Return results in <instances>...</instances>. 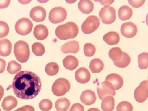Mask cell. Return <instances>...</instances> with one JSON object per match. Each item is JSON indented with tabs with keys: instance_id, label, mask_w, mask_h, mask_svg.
<instances>
[{
	"instance_id": "obj_1",
	"label": "cell",
	"mask_w": 148,
	"mask_h": 111,
	"mask_svg": "<svg viewBox=\"0 0 148 111\" xmlns=\"http://www.w3.org/2000/svg\"><path fill=\"white\" fill-rule=\"evenodd\" d=\"M42 82L39 77L32 72L24 71L18 73L12 84V88L15 95L23 100H30L40 93Z\"/></svg>"
},
{
	"instance_id": "obj_2",
	"label": "cell",
	"mask_w": 148,
	"mask_h": 111,
	"mask_svg": "<svg viewBox=\"0 0 148 111\" xmlns=\"http://www.w3.org/2000/svg\"><path fill=\"white\" fill-rule=\"evenodd\" d=\"M79 29L75 23L69 22L58 26L56 30V34L60 40H66L73 39L77 36Z\"/></svg>"
},
{
	"instance_id": "obj_3",
	"label": "cell",
	"mask_w": 148,
	"mask_h": 111,
	"mask_svg": "<svg viewBox=\"0 0 148 111\" xmlns=\"http://www.w3.org/2000/svg\"><path fill=\"white\" fill-rule=\"evenodd\" d=\"M14 53L17 60L22 63L27 62L30 56V51L27 43L23 41H19L14 45Z\"/></svg>"
},
{
	"instance_id": "obj_4",
	"label": "cell",
	"mask_w": 148,
	"mask_h": 111,
	"mask_svg": "<svg viewBox=\"0 0 148 111\" xmlns=\"http://www.w3.org/2000/svg\"><path fill=\"white\" fill-rule=\"evenodd\" d=\"M71 85L66 79L60 78L56 80L53 84L52 87L53 93L57 96L64 95L70 90Z\"/></svg>"
},
{
	"instance_id": "obj_5",
	"label": "cell",
	"mask_w": 148,
	"mask_h": 111,
	"mask_svg": "<svg viewBox=\"0 0 148 111\" xmlns=\"http://www.w3.org/2000/svg\"><path fill=\"white\" fill-rule=\"evenodd\" d=\"M100 25V20L96 16L92 15L84 22L81 26L82 30L84 34H91L96 31Z\"/></svg>"
},
{
	"instance_id": "obj_6",
	"label": "cell",
	"mask_w": 148,
	"mask_h": 111,
	"mask_svg": "<svg viewBox=\"0 0 148 111\" xmlns=\"http://www.w3.org/2000/svg\"><path fill=\"white\" fill-rule=\"evenodd\" d=\"M99 16L102 22L106 24L113 23L116 19V11L112 7L105 6L101 8Z\"/></svg>"
},
{
	"instance_id": "obj_7",
	"label": "cell",
	"mask_w": 148,
	"mask_h": 111,
	"mask_svg": "<svg viewBox=\"0 0 148 111\" xmlns=\"http://www.w3.org/2000/svg\"><path fill=\"white\" fill-rule=\"evenodd\" d=\"M67 12L66 9L62 7H56L53 8L49 13L48 18L52 23L57 24L66 19Z\"/></svg>"
},
{
	"instance_id": "obj_8",
	"label": "cell",
	"mask_w": 148,
	"mask_h": 111,
	"mask_svg": "<svg viewBox=\"0 0 148 111\" xmlns=\"http://www.w3.org/2000/svg\"><path fill=\"white\" fill-rule=\"evenodd\" d=\"M33 24L29 19L24 18L18 20L16 23L15 29L16 32L21 35H28L32 31Z\"/></svg>"
},
{
	"instance_id": "obj_9",
	"label": "cell",
	"mask_w": 148,
	"mask_h": 111,
	"mask_svg": "<svg viewBox=\"0 0 148 111\" xmlns=\"http://www.w3.org/2000/svg\"><path fill=\"white\" fill-rule=\"evenodd\" d=\"M134 96L136 101L140 103L144 102L148 97V81L142 82L134 92Z\"/></svg>"
},
{
	"instance_id": "obj_10",
	"label": "cell",
	"mask_w": 148,
	"mask_h": 111,
	"mask_svg": "<svg viewBox=\"0 0 148 111\" xmlns=\"http://www.w3.org/2000/svg\"><path fill=\"white\" fill-rule=\"evenodd\" d=\"M105 81L114 91L121 88L124 84L122 78L117 73L110 74L106 77Z\"/></svg>"
},
{
	"instance_id": "obj_11",
	"label": "cell",
	"mask_w": 148,
	"mask_h": 111,
	"mask_svg": "<svg viewBox=\"0 0 148 111\" xmlns=\"http://www.w3.org/2000/svg\"><path fill=\"white\" fill-rule=\"evenodd\" d=\"M121 32V34L126 38H132L137 34L138 28L136 25L132 22H125L122 24Z\"/></svg>"
},
{
	"instance_id": "obj_12",
	"label": "cell",
	"mask_w": 148,
	"mask_h": 111,
	"mask_svg": "<svg viewBox=\"0 0 148 111\" xmlns=\"http://www.w3.org/2000/svg\"><path fill=\"white\" fill-rule=\"evenodd\" d=\"M46 16V12L45 9L40 6H37L33 8L31 10L30 16L34 21L41 22L45 19Z\"/></svg>"
},
{
	"instance_id": "obj_13",
	"label": "cell",
	"mask_w": 148,
	"mask_h": 111,
	"mask_svg": "<svg viewBox=\"0 0 148 111\" xmlns=\"http://www.w3.org/2000/svg\"><path fill=\"white\" fill-rule=\"evenodd\" d=\"M75 77L76 80L79 83L85 84L90 81L91 78V75L88 69L85 68L81 67L76 71Z\"/></svg>"
},
{
	"instance_id": "obj_14",
	"label": "cell",
	"mask_w": 148,
	"mask_h": 111,
	"mask_svg": "<svg viewBox=\"0 0 148 111\" xmlns=\"http://www.w3.org/2000/svg\"><path fill=\"white\" fill-rule=\"evenodd\" d=\"M97 92L99 98L101 100L107 96H114L116 93V92L111 89L105 82L98 85Z\"/></svg>"
},
{
	"instance_id": "obj_15",
	"label": "cell",
	"mask_w": 148,
	"mask_h": 111,
	"mask_svg": "<svg viewBox=\"0 0 148 111\" xmlns=\"http://www.w3.org/2000/svg\"><path fill=\"white\" fill-rule=\"evenodd\" d=\"M96 99L95 92L90 90L84 91L80 96L81 102L84 105L87 106L91 105L95 103Z\"/></svg>"
},
{
	"instance_id": "obj_16",
	"label": "cell",
	"mask_w": 148,
	"mask_h": 111,
	"mask_svg": "<svg viewBox=\"0 0 148 111\" xmlns=\"http://www.w3.org/2000/svg\"><path fill=\"white\" fill-rule=\"evenodd\" d=\"M79 49L80 45L78 42L76 41H72L63 45L62 46L61 50L64 54H76L79 52Z\"/></svg>"
},
{
	"instance_id": "obj_17",
	"label": "cell",
	"mask_w": 148,
	"mask_h": 111,
	"mask_svg": "<svg viewBox=\"0 0 148 111\" xmlns=\"http://www.w3.org/2000/svg\"><path fill=\"white\" fill-rule=\"evenodd\" d=\"M33 34L38 40H43L45 39L48 35V31L47 27L43 25H38L34 28Z\"/></svg>"
},
{
	"instance_id": "obj_18",
	"label": "cell",
	"mask_w": 148,
	"mask_h": 111,
	"mask_svg": "<svg viewBox=\"0 0 148 111\" xmlns=\"http://www.w3.org/2000/svg\"><path fill=\"white\" fill-rule=\"evenodd\" d=\"M103 40L110 45L118 44L120 40V37L119 34L115 32H110L103 36Z\"/></svg>"
},
{
	"instance_id": "obj_19",
	"label": "cell",
	"mask_w": 148,
	"mask_h": 111,
	"mask_svg": "<svg viewBox=\"0 0 148 111\" xmlns=\"http://www.w3.org/2000/svg\"><path fill=\"white\" fill-rule=\"evenodd\" d=\"M63 64L66 69L73 70L76 69L79 65V61L75 56L68 55L63 60Z\"/></svg>"
},
{
	"instance_id": "obj_20",
	"label": "cell",
	"mask_w": 148,
	"mask_h": 111,
	"mask_svg": "<svg viewBox=\"0 0 148 111\" xmlns=\"http://www.w3.org/2000/svg\"><path fill=\"white\" fill-rule=\"evenodd\" d=\"M12 45L10 42L7 39L0 40V55L7 57L11 53Z\"/></svg>"
},
{
	"instance_id": "obj_21",
	"label": "cell",
	"mask_w": 148,
	"mask_h": 111,
	"mask_svg": "<svg viewBox=\"0 0 148 111\" xmlns=\"http://www.w3.org/2000/svg\"><path fill=\"white\" fill-rule=\"evenodd\" d=\"M18 101L14 97L9 96L4 98L2 104L3 109L6 111H10L17 105Z\"/></svg>"
},
{
	"instance_id": "obj_22",
	"label": "cell",
	"mask_w": 148,
	"mask_h": 111,
	"mask_svg": "<svg viewBox=\"0 0 148 111\" xmlns=\"http://www.w3.org/2000/svg\"><path fill=\"white\" fill-rule=\"evenodd\" d=\"M133 13L132 9L129 6L127 5L123 6L119 10L118 17L122 21L127 20L131 18Z\"/></svg>"
},
{
	"instance_id": "obj_23",
	"label": "cell",
	"mask_w": 148,
	"mask_h": 111,
	"mask_svg": "<svg viewBox=\"0 0 148 111\" xmlns=\"http://www.w3.org/2000/svg\"><path fill=\"white\" fill-rule=\"evenodd\" d=\"M79 10L84 14H88L92 12L94 5L91 1H81L78 4Z\"/></svg>"
},
{
	"instance_id": "obj_24",
	"label": "cell",
	"mask_w": 148,
	"mask_h": 111,
	"mask_svg": "<svg viewBox=\"0 0 148 111\" xmlns=\"http://www.w3.org/2000/svg\"><path fill=\"white\" fill-rule=\"evenodd\" d=\"M101 108L103 111H113L114 108V98L111 96H107L103 99Z\"/></svg>"
},
{
	"instance_id": "obj_25",
	"label": "cell",
	"mask_w": 148,
	"mask_h": 111,
	"mask_svg": "<svg viewBox=\"0 0 148 111\" xmlns=\"http://www.w3.org/2000/svg\"><path fill=\"white\" fill-rule=\"evenodd\" d=\"M104 64L100 59L95 58L90 62L89 67L93 73H99L104 68Z\"/></svg>"
},
{
	"instance_id": "obj_26",
	"label": "cell",
	"mask_w": 148,
	"mask_h": 111,
	"mask_svg": "<svg viewBox=\"0 0 148 111\" xmlns=\"http://www.w3.org/2000/svg\"><path fill=\"white\" fill-rule=\"evenodd\" d=\"M70 106L69 101L65 97L59 99L55 103V107L57 111H67Z\"/></svg>"
},
{
	"instance_id": "obj_27",
	"label": "cell",
	"mask_w": 148,
	"mask_h": 111,
	"mask_svg": "<svg viewBox=\"0 0 148 111\" xmlns=\"http://www.w3.org/2000/svg\"><path fill=\"white\" fill-rule=\"evenodd\" d=\"M131 58L127 53L123 52L121 59L117 62L114 61V65L119 68H125L127 67L130 63Z\"/></svg>"
},
{
	"instance_id": "obj_28",
	"label": "cell",
	"mask_w": 148,
	"mask_h": 111,
	"mask_svg": "<svg viewBox=\"0 0 148 111\" xmlns=\"http://www.w3.org/2000/svg\"><path fill=\"white\" fill-rule=\"evenodd\" d=\"M123 52L119 47L113 48L110 50L109 56L114 61L117 62L120 60L123 56Z\"/></svg>"
},
{
	"instance_id": "obj_29",
	"label": "cell",
	"mask_w": 148,
	"mask_h": 111,
	"mask_svg": "<svg viewBox=\"0 0 148 111\" xmlns=\"http://www.w3.org/2000/svg\"><path fill=\"white\" fill-rule=\"evenodd\" d=\"M47 75L52 76L57 75L59 71V66L56 63L52 62L48 64L45 69Z\"/></svg>"
},
{
	"instance_id": "obj_30",
	"label": "cell",
	"mask_w": 148,
	"mask_h": 111,
	"mask_svg": "<svg viewBox=\"0 0 148 111\" xmlns=\"http://www.w3.org/2000/svg\"><path fill=\"white\" fill-rule=\"evenodd\" d=\"M21 65L15 60H12L8 63L7 71L10 74L14 75L21 71Z\"/></svg>"
},
{
	"instance_id": "obj_31",
	"label": "cell",
	"mask_w": 148,
	"mask_h": 111,
	"mask_svg": "<svg viewBox=\"0 0 148 111\" xmlns=\"http://www.w3.org/2000/svg\"><path fill=\"white\" fill-rule=\"evenodd\" d=\"M33 53L37 56H42L45 52L44 45L42 43L36 42L34 43L32 46Z\"/></svg>"
},
{
	"instance_id": "obj_32",
	"label": "cell",
	"mask_w": 148,
	"mask_h": 111,
	"mask_svg": "<svg viewBox=\"0 0 148 111\" xmlns=\"http://www.w3.org/2000/svg\"><path fill=\"white\" fill-rule=\"evenodd\" d=\"M148 53L144 52L138 56V66L140 69H146L148 68Z\"/></svg>"
},
{
	"instance_id": "obj_33",
	"label": "cell",
	"mask_w": 148,
	"mask_h": 111,
	"mask_svg": "<svg viewBox=\"0 0 148 111\" xmlns=\"http://www.w3.org/2000/svg\"><path fill=\"white\" fill-rule=\"evenodd\" d=\"M84 51L85 56L88 57L93 56L96 51L95 46L92 44H85L84 47Z\"/></svg>"
},
{
	"instance_id": "obj_34",
	"label": "cell",
	"mask_w": 148,
	"mask_h": 111,
	"mask_svg": "<svg viewBox=\"0 0 148 111\" xmlns=\"http://www.w3.org/2000/svg\"><path fill=\"white\" fill-rule=\"evenodd\" d=\"M132 105L129 102L124 101L120 103L117 106V111H133Z\"/></svg>"
},
{
	"instance_id": "obj_35",
	"label": "cell",
	"mask_w": 148,
	"mask_h": 111,
	"mask_svg": "<svg viewBox=\"0 0 148 111\" xmlns=\"http://www.w3.org/2000/svg\"><path fill=\"white\" fill-rule=\"evenodd\" d=\"M53 103L50 100L45 99L41 101L39 104L40 109L42 111H49L53 107Z\"/></svg>"
},
{
	"instance_id": "obj_36",
	"label": "cell",
	"mask_w": 148,
	"mask_h": 111,
	"mask_svg": "<svg viewBox=\"0 0 148 111\" xmlns=\"http://www.w3.org/2000/svg\"><path fill=\"white\" fill-rule=\"evenodd\" d=\"M9 27L5 22L0 21V38H3L8 34Z\"/></svg>"
},
{
	"instance_id": "obj_37",
	"label": "cell",
	"mask_w": 148,
	"mask_h": 111,
	"mask_svg": "<svg viewBox=\"0 0 148 111\" xmlns=\"http://www.w3.org/2000/svg\"><path fill=\"white\" fill-rule=\"evenodd\" d=\"M145 1H129L130 5L135 8L141 7L145 3Z\"/></svg>"
},
{
	"instance_id": "obj_38",
	"label": "cell",
	"mask_w": 148,
	"mask_h": 111,
	"mask_svg": "<svg viewBox=\"0 0 148 111\" xmlns=\"http://www.w3.org/2000/svg\"><path fill=\"white\" fill-rule=\"evenodd\" d=\"M84 107L78 103L73 105L69 111H84Z\"/></svg>"
},
{
	"instance_id": "obj_39",
	"label": "cell",
	"mask_w": 148,
	"mask_h": 111,
	"mask_svg": "<svg viewBox=\"0 0 148 111\" xmlns=\"http://www.w3.org/2000/svg\"><path fill=\"white\" fill-rule=\"evenodd\" d=\"M14 111H35L34 108L30 105H25L18 108Z\"/></svg>"
},
{
	"instance_id": "obj_40",
	"label": "cell",
	"mask_w": 148,
	"mask_h": 111,
	"mask_svg": "<svg viewBox=\"0 0 148 111\" xmlns=\"http://www.w3.org/2000/svg\"><path fill=\"white\" fill-rule=\"evenodd\" d=\"M6 65L5 61L3 59L0 58V74L5 70Z\"/></svg>"
},
{
	"instance_id": "obj_41",
	"label": "cell",
	"mask_w": 148,
	"mask_h": 111,
	"mask_svg": "<svg viewBox=\"0 0 148 111\" xmlns=\"http://www.w3.org/2000/svg\"><path fill=\"white\" fill-rule=\"evenodd\" d=\"M10 3V1H0V8L4 9L8 7Z\"/></svg>"
},
{
	"instance_id": "obj_42",
	"label": "cell",
	"mask_w": 148,
	"mask_h": 111,
	"mask_svg": "<svg viewBox=\"0 0 148 111\" xmlns=\"http://www.w3.org/2000/svg\"><path fill=\"white\" fill-rule=\"evenodd\" d=\"M97 1L99 2L103 6H109L112 4L114 1Z\"/></svg>"
},
{
	"instance_id": "obj_43",
	"label": "cell",
	"mask_w": 148,
	"mask_h": 111,
	"mask_svg": "<svg viewBox=\"0 0 148 111\" xmlns=\"http://www.w3.org/2000/svg\"><path fill=\"white\" fill-rule=\"evenodd\" d=\"M4 90L2 86L0 85V101L4 95Z\"/></svg>"
},
{
	"instance_id": "obj_44",
	"label": "cell",
	"mask_w": 148,
	"mask_h": 111,
	"mask_svg": "<svg viewBox=\"0 0 148 111\" xmlns=\"http://www.w3.org/2000/svg\"><path fill=\"white\" fill-rule=\"evenodd\" d=\"M87 111H101L99 109L96 108H91L89 109Z\"/></svg>"
},
{
	"instance_id": "obj_45",
	"label": "cell",
	"mask_w": 148,
	"mask_h": 111,
	"mask_svg": "<svg viewBox=\"0 0 148 111\" xmlns=\"http://www.w3.org/2000/svg\"><path fill=\"white\" fill-rule=\"evenodd\" d=\"M0 111H2L1 108H0Z\"/></svg>"
}]
</instances>
